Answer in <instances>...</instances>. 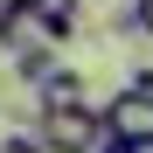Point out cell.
I'll return each mask as SVG.
<instances>
[{
    "label": "cell",
    "mask_w": 153,
    "mask_h": 153,
    "mask_svg": "<svg viewBox=\"0 0 153 153\" xmlns=\"http://www.w3.org/2000/svg\"><path fill=\"white\" fill-rule=\"evenodd\" d=\"M0 153H49V146H42V132H14V125H7V139H0Z\"/></svg>",
    "instance_id": "obj_6"
},
{
    "label": "cell",
    "mask_w": 153,
    "mask_h": 153,
    "mask_svg": "<svg viewBox=\"0 0 153 153\" xmlns=\"http://www.w3.org/2000/svg\"><path fill=\"white\" fill-rule=\"evenodd\" d=\"M28 35H35V21H28V0H0V49L14 56Z\"/></svg>",
    "instance_id": "obj_5"
},
{
    "label": "cell",
    "mask_w": 153,
    "mask_h": 153,
    "mask_svg": "<svg viewBox=\"0 0 153 153\" xmlns=\"http://www.w3.org/2000/svg\"><path fill=\"white\" fill-rule=\"evenodd\" d=\"M76 14H84V0H28L35 35H49V42H70L76 35Z\"/></svg>",
    "instance_id": "obj_3"
},
{
    "label": "cell",
    "mask_w": 153,
    "mask_h": 153,
    "mask_svg": "<svg viewBox=\"0 0 153 153\" xmlns=\"http://www.w3.org/2000/svg\"><path fill=\"white\" fill-rule=\"evenodd\" d=\"M139 7V28H146V42H153V0H132Z\"/></svg>",
    "instance_id": "obj_8"
},
{
    "label": "cell",
    "mask_w": 153,
    "mask_h": 153,
    "mask_svg": "<svg viewBox=\"0 0 153 153\" xmlns=\"http://www.w3.org/2000/svg\"><path fill=\"white\" fill-rule=\"evenodd\" d=\"M105 132H125V139L153 146V91H118L105 105Z\"/></svg>",
    "instance_id": "obj_2"
},
{
    "label": "cell",
    "mask_w": 153,
    "mask_h": 153,
    "mask_svg": "<svg viewBox=\"0 0 153 153\" xmlns=\"http://www.w3.org/2000/svg\"><path fill=\"white\" fill-rule=\"evenodd\" d=\"M125 91H153V70H146V63H139V70H132V76H125Z\"/></svg>",
    "instance_id": "obj_7"
},
{
    "label": "cell",
    "mask_w": 153,
    "mask_h": 153,
    "mask_svg": "<svg viewBox=\"0 0 153 153\" xmlns=\"http://www.w3.org/2000/svg\"><path fill=\"white\" fill-rule=\"evenodd\" d=\"M76 97H84V70L56 63L49 76H35V111H49V105H76Z\"/></svg>",
    "instance_id": "obj_4"
},
{
    "label": "cell",
    "mask_w": 153,
    "mask_h": 153,
    "mask_svg": "<svg viewBox=\"0 0 153 153\" xmlns=\"http://www.w3.org/2000/svg\"><path fill=\"white\" fill-rule=\"evenodd\" d=\"M35 132H42L49 153H97V139H105V105H91V97L49 105V111H35Z\"/></svg>",
    "instance_id": "obj_1"
}]
</instances>
